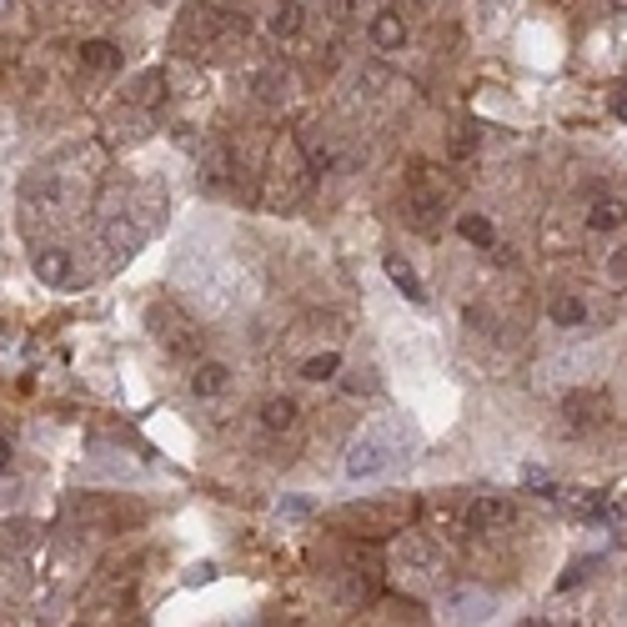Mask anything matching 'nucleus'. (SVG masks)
I'll list each match as a JSON object with an SVG mask.
<instances>
[{"label":"nucleus","instance_id":"1","mask_svg":"<svg viewBox=\"0 0 627 627\" xmlns=\"http://www.w3.org/2000/svg\"><path fill=\"white\" fill-rule=\"evenodd\" d=\"M146 327H151V337H156L171 357H191V352L201 347V332H196V322H191V311H181L176 301H151V306H146Z\"/></svg>","mask_w":627,"mask_h":627},{"label":"nucleus","instance_id":"2","mask_svg":"<svg viewBox=\"0 0 627 627\" xmlns=\"http://www.w3.org/2000/svg\"><path fill=\"white\" fill-rule=\"evenodd\" d=\"M517 522V502L512 497H497V492H487V497H472V507H467V527L472 532H502V527H512Z\"/></svg>","mask_w":627,"mask_h":627},{"label":"nucleus","instance_id":"3","mask_svg":"<svg viewBox=\"0 0 627 627\" xmlns=\"http://www.w3.org/2000/svg\"><path fill=\"white\" fill-rule=\"evenodd\" d=\"M101 236H106V251H111V256L131 261V256L151 241V226H146V221H136V216H111Z\"/></svg>","mask_w":627,"mask_h":627},{"label":"nucleus","instance_id":"4","mask_svg":"<svg viewBox=\"0 0 627 627\" xmlns=\"http://www.w3.org/2000/svg\"><path fill=\"white\" fill-rule=\"evenodd\" d=\"M387 462H392V452H387V442L372 437V432L347 447V477H357V482H362V477H382Z\"/></svg>","mask_w":627,"mask_h":627},{"label":"nucleus","instance_id":"5","mask_svg":"<svg viewBox=\"0 0 627 627\" xmlns=\"http://www.w3.org/2000/svg\"><path fill=\"white\" fill-rule=\"evenodd\" d=\"M151 131H156V126H151V111H141V106H121V111L106 121V146H141Z\"/></svg>","mask_w":627,"mask_h":627},{"label":"nucleus","instance_id":"6","mask_svg":"<svg viewBox=\"0 0 627 627\" xmlns=\"http://www.w3.org/2000/svg\"><path fill=\"white\" fill-rule=\"evenodd\" d=\"M31 271H36L41 286H71L76 261H71V251H61V246H41V251L31 256Z\"/></svg>","mask_w":627,"mask_h":627},{"label":"nucleus","instance_id":"7","mask_svg":"<svg viewBox=\"0 0 627 627\" xmlns=\"http://www.w3.org/2000/svg\"><path fill=\"white\" fill-rule=\"evenodd\" d=\"M442 612H447L452 622H482V617L492 612V597H487L482 587H462V592H447V597H442Z\"/></svg>","mask_w":627,"mask_h":627},{"label":"nucleus","instance_id":"8","mask_svg":"<svg viewBox=\"0 0 627 627\" xmlns=\"http://www.w3.org/2000/svg\"><path fill=\"white\" fill-rule=\"evenodd\" d=\"M627 226V196H597L587 206V231H622Z\"/></svg>","mask_w":627,"mask_h":627},{"label":"nucleus","instance_id":"9","mask_svg":"<svg viewBox=\"0 0 627 627\" xmlns=\"http://www.w3.org/2000/svg\"><path fill=\"white\" fill-rule=\"evenodd\" d=\"M372 46H377V51H402V46H407V21H402V11H377V16H372Z\"/></svg>","mask_w":627,"mask_h":627},{"label":"nucleus","instance_id":"10","mask_svg":"<svg viewBox=\"0 0 627 627\" xmlns=\"http://www.w3.org/2000/svg\"><path fill=\"white\" fill-rule=\"evenodd\" d=\"M382 266H387L392 286H397L412 306H422V301H427V286H422V276L412 271V261H407V256H382Z\"/></svg>","mask_w":627,"mask_h":627},{"label":"nucleus","instance_id":"11","mask_svg":"<svg viewBox=\"0 0 627 627\" xmlns=\"http://www.w3.org/2000/svg\"><path fill=\"white\" fill-rule=\"evenodd\" d=\"M81 71H96V76L121 71V46H111V41H81Z\"/></svg>","mask_w":627,"mask_h":627},{"label":"nucleus","instance_id":"12","mask_svg":"<svg viewBox=\"0 0 627 627\" xmlns=\"http://www.w3.org/2000/svg\"><path fill=\"white\" fill-rule=\"evenodd\" d=\"M226 387H231V367H226V362H201V367L191 372V392H196V397H206V402H211V397H221Z\"/></svg>","mask_w":627,"mask_h":627},{"label":"nucleus","instance_id":"13","mask_svg":"<svg viewBox=\"0 0 627 627\" xmlns=\"http://www.w3.org/2000/svg\"><path fill=\"white\" fill-rule=\"evenodd\" d=\"M296 417H301V407H296L291 397H266V402H261V427H266V432H291Z\"/></svg>","mask_w":627,"mask_h":627},{"label":"nucleus","instance_id":"14","mask_svg":"<svg viewBox=\"0 0 627 627\" xmlns=\"http://www.w3.org/2000/svg\"><path fill=\"white\" fill-rule=\"evenodd\" d=\"M301 16H306V11H301V0H281V6L271 11V21H266V26H271V36H276V41H291V36L301 31Z\"/></svg>","mask_w":627,"mask_h":627},{"label":"nucleus","instance_id":"15","mask_svg":"<svg viewBox=\"0 0 627 627\" xmlns=\"http://www.w3.org/2000/svg\"><path fill=\"white\" fill-rule=\"evenodd\" d=\"M547 317H552L557 327H582V322H587V306H582L577 296H567V291H557V296L547 301Z\"/></svg>","mask_w":627,"mask_h":627},{"label":"nucleus","instance_id":"16","mask_svg":"<svg viewBox=\"0 0 627 627\" xmlns=\"http://www.w3.org/2000/svg\"><path fill=\"white\" fill-rule=\"evenodd\" d=\"M457 231H462V241H472V246H492L497 241V226H492V216H457Z\"/></svg>","mask_w":627,"mask_h":627},{"label":"nucleus","instance_id":"17","mask_svg":"<svg viewBox=\"0 0 627 627\" xmlns=\"http://www.w3.org/2000/svg\"><path fill=\"white\" fill-rule=\"evenodd\" d=\"M337 372H342V357H337V352H322V357H306V362H301V377H306V382H332Z\"/></svg>","mask_w":627,"mask_h":627},{"label":"nucleus","instance_id":"18","mask_svg":"<svg viewBox=\"0 0 627 627\" xmlns=\"http://www.w3.org/2000/svg\"><path fill=\"white\" fill-rule=\"evenodd\" d=\"M166 96V81H161V71H146L141 81H136V101L141 106H151V101H161Z\"/></svg>","mask_w":627,"mask_h":627},{"label":"nucleus","instance_id":"19","mask_svg":"<svg viewBox=\"0 0 627 627\" xmlns=\"http://www.w3.org/2000/svg\"><path fill=\"white\" fill-rule=\"evenodd\" d=\"M472 151H477V131H472V126H457V136H452V156L467 161Z\"/></svg>","mask_w":627,"mask_h":627},{"label":"nucleus","instance_id":"20","mask_svg":"<svg viewBox=\"0 0 627 627\" xmlns=\"http://www.w3.org/2000/svg\"><path fill=\"white\" fill-rule=\"evenodd\" d=\"M587 567H592V562H572V567H567V572L557 577V587H577V582L587 577Z\"/></svg>","mask_w":627,"mask_h":627},{"label":"nucleus","instance_id":"21","mask_svg":"<svg viewBox=\"0 0 627 627\" xmlns=\"http://www.w3.org/2000/svg\"><path fill=\"white\" fill-rule=\"evenodd\" d=\"M607 276H612V281H627V246H622V251L607 261Z\"/></svg>","mask_w":627,"mask_h":627},{"label":"nucleus","instance_id":"22","mask_svg":"<svg viewBox=\"0 0 627 627\" xmlns=\"http://www.w3.org/2000/svg\"><path fill=\"white\" fill-rule=\"evenodd\" d=\"M216 577V562H196L191 572H186V582H211Z\"/></svg>","mask_w":627,"mask_h":627},{"label":"nucleus","instance_id":"23","mask_svg":"<svg viewBox=\"0 0 627 627\" xmlns=\"http://www.w3.org/2000/svg\"><path fill=\"white\" fill-rule=\"evenodd\" d=\"M352 6H357V0H332V16H337V21H347V16H352Z\"/></svg>","mask_w":627,"mask_h":627},{"label":"nucleus","instance_id":"24","mask_svg":"<svg viewBox=\"0 0 627 627\" xmlns=\"http://www.w3.org/2000/svg\"><path fill=\"white\" fill-rule=\"evenodd\" d=\"M612 111H617V116L627 121V91H622V96H612Z\"/></svg>","mask_w":627,"mask_h":627},{"label":"nucleus","instance_id":"25","mask_svg":"<svg viewBox=\"0 0 627 627\" xmlns=\"http://www.w3.org/2000/svg\"><path fill=\"white\" fill-rule=\"evenodd\" d=\"M6 462H11V442H6V437H0V467H6Z\"/></svg>","mask_w":627,"mask_h":627},{"label":"nucleus","instance_id":"26","mask_svg":"<svg viewBox=\"0 0 627 627\" xmlns=\"http://www.w3.org/2000/svg\"><path fill=\"white\" fill-rule=\"evenodd\" d=\"M11 11H16V0H0V21H6Z\"/></svg>","mask_w":627,"mask_h":627},{"label":"nucleus","instance_id":"27","mask_svg":"<svg viewBox=\"0 0 627 627\" xmlns=\"http://www.w3.org/2000/svg\"><path fill=\"white\" fill-rule=\"evenodd\" d=\"M612 11H627V0H612Z\"/></svg>","mask_w":627,"mask_h":627},{"label":"nucleus","instance_id":"28","mask_svg":"<svg viewBox=\"0 0 627 627\" xmlns=\"http://www.w3.org/2000/svg\"><path fill=\"white\" fill-rule=\"evenodd\" d=\"M151 6H166V0H151Z\"/></svg>","mask_w":627,"mask_h":627}]
</instances>
